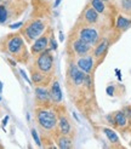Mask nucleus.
<instances>
[{"label": "nucleus", "mask_w": 131, "mask_h": 149, "mask_svg": "<svg viewBox=\"0 0 131 149\" xmlns=\"http://www.w3.org/2000/svg\"><path fill=\"white\" fill-rule=\"evenodd\" d=\"M113 116H114V123L118 127H124V126L128 125V116L125 115L124 111H116Z\"/></svg>", "instance_id": "nucleus-16"}, {"label": "nucleus", "mask_w": 131, "mask_h": 149, "mask_svg": "<svg viewBox=\"0 0 131 149\" xmlns=\"http://www.w3.org/2000/svg\"><path fill=\"white\" fill-rule=\"evenodd\" d=\"M73 116H74V118H75V119H77V121H78V123H79V118H78V115H77V114H75V113H73Z\"/></svg>", "instance_id": "nucleus-34"}, {"label": "nucleus", "mask_w": 131, "mask_h": 149, "mask_svg": "<svg viewBox=\"0 0 131 149\" xmlns=\"http://www.w3.org/2000/svg\"><path fill=\"white\" fill-rule=\"evenodd\" d=\"M131 27V19L126 18L125 16H123V15H119L118 18H116V28L119 29V31L124 32L129 29Z\"/></svg>", "instance_id": "nucleus-14"}, {"label": "nucleus", "mask_w": 131, "mask_h": 149, "mask_svg": "<svg viewBox=\"0 0 131 149\" xmlns=\"http://www.w3.org/2000/svg\"><path fill=\"white\" fill-rule=\"evenodd\" d=\"M87 88H91V78H90V75L89 74H85V78H84V83H83Z\"/></svg>", "instance_id": "nucleus-23"}, {"label": "nucleus", "mask_w": 131, "mask_h": 149, "mask_svg": "<svg viewBox=\"0 0 131 149\" xmlns=\"http://www.w3.org/2000/svg\"><path fill=\"white\" fill-rule=\"evenodd\" d=\"M107 93L109 96H113L114 95V86H108L107 87Z\"/></svg>", "instance_id": "nucleus-27"}, {"label": "nucleus", "mask_w": 131, "mask_h": 149, "mask_svg": "<svg viewBox=\"0 0 131 149\" xmlns=\"http://www.w3.org/2000/svg\"><path fill=\"white\" fill-rule=\"evenodd\" d=\"M91 6H92L98 13L105 12V9H106L105 3L102 1V0H91Z\"/></svg>", "instance_id": "nucleus-19"}, {"label": "nucleus", "mask_w": 131, "mask_h": 149, "mask_svg": "<svg viewBox=\"0 0 131 149\" xmlns=\"http://www.w3.org/2000/svg\"><path fill=\"white\" fill-rule=\"evenodd\" d=\"M103 132H105V135L107 136V138H108V141L111 143H113V144H118L119 143V137H118V135L112 130V129H108V127H105L103 129Z\"/></svg>", "instance_id": "nucleus-17"}, {"label": "nucleus", "mask_w": 131, "mask_h": 149, "mask_svg": "<svg viewBox=\"0 0 131 149\" xmlns=\"http://www.w3.org/2000/svg\"><path fill=\"white\" fill-rule=\"evenodd\" d=\"M115 73H116V75H118V79L121 80V77H120V70L119 69H115Z\"/></svg>", "instance_id": "nucleus-30"}, {"label": "nucleus", "mask_w": 131, "mask_h": 149, "mask_svg": "<svg viewBox=\"0 0 131 149\" xmlns=\"http://www.w3.org/2000/svg\"><path fill=\"white\" fill-rule=\"evenodd\" d=\"M120 4H121V9L124 11L131 13V0H121Z\"/></svg>", "instance_id": "nucleus-21"}, {"label": "nucleus", "mask_w": 131, "mask_h": 149, "mask_svg": "<svg viewBox=\"0 0 131 149\" xmlns=\"http://www.w3.org/2000/svg\"><path fill=\"white\" fill-rule=\"evenodd\" d=\"M108 46H109L108 40H107V39H103V40H102V41L98 44V45L96 46V49H95V51H93V56L96 57V58H98V57H101V56H103V55L106 54V51H107Z\"/></svg>", "instance_id": "nucleus-15"}, {"label": "nucleus", "mask_w": 131, "mask_h": 149, "mask_svg": "<svg viewBox=\"0 0 131 149\" xmlns=\"http://www.w3.org/2000/svg\"><path fill=\"white\" fill-rule=\"evenodd\" d=\"M84 17H85V21L87 22V23H96V22L98 21V12L93 9V7H87V9L85 10V13H84Z\"/></svg>", "instance_id": "nucleus-12"}, {"label": "nucleus", "mask_w": 131, "mask_h": 149, "mask_svg": "<svg viewBox=\"0 0 131 149\" xmlns=\"http://www.w3.org/2000/svg\"><path fill=\"white\" fill-rule=\"evenodd\" d=\"M60 4H61V0H56V1H55V6H58Z\"/></svg>", "instance_id": "nucleus-32"}, {"label": "nucleus", "mask_w": 131, "mask_h": 149, "mask_svg": "<svg viewBox=\"0 0 131 149\" xmlns=\"http://www.w3.org/2000/svg\"><path fill=\"white\" fill-rule=\"evenodd\" d=\"M36 67L41 73H50L54 67V57L51 55V49H45L40 52L36 61Z\"/></svg>", "instance_id": "nucleus-2"}, {"label": "nucleus", "mask_w": 131, "mask_h": 149, "mask_svg": "<svg viewBox=\"0 0 131 149\" xmlns=\"http://www.w3.org/2000/svg\"><path fill=\"white\" fill-rule=\"evenodd\" d=\"M43 79H44V77L41 75L40 73H33V74H32V80H33V83L39 84V83H41V81H43Z\"/></svg>", "instance_id": "nucleus-22"}, {"label": "nucleus", "mask_w": 131, "mask_h": 149, "mask_svg": "<svg viewBox=\"0 0 131 149\" xmlns=\"http://www.w3.org/2000/svg\"><path fill=\"white\" fill-rule=\"evenodd\" d=\"M50 49L51 50H57V41L55 40L54 35H51V38H50Z\"/></svg>", "instance_id": "nucleus-25"}, {"label": "nucleus", "mask_w": 131, "mask_h": 149, "mask_svg": "<svg viewBox=\"0 0 131 149\" xmlns=\"http://www.w3.org/2000/svg\"><path fill=\"white\" fill-rule=\"evenodd\" d=\"M0 148H1V146H0Z\"/></svg>", "instance_id": "nucleus-35"}, {"label": "nucleus", "mask_w": 131, "mask_h": 149, "mask_svg": "<svg viewBox=\"0 0 131 149\" xmlns=\"http://www.w3.org/2000/svg\"><path fill=\"white\" fill-rule=\"evenodd\" d=\"M50 96H51V101L54 103H60L63 98L62 95V90L58 81H54L52 85H51V90H50Z\"/></svg>", "instance_id": "nucleus-10"}, {"label": "nucleus", "mask_w": 131, "mask_h": 149, "mask_svg": "<svg viewBox=\"0 0 131 149\" xmlns=\"http://www.w3.org/2000/svg\"><path fill=\"white\" fill-rule=\"evenodd\" d=\"M45 29V24L41 21H33L31 24H28V27L24 29L26 38L28 40H35L41 35V33Z\"/></svg>", "instance_id": "nucleus-3"}, {"label": "nucleus", "mask_w": 131, "mask_h": 149, "mask_svg": "<svg viewBox=\"0 0 131 149\" xmlns=\"http://www.w3.org/2000/svg\"><path fill=\"white\" fill-rule=\"evenodd\" d=\"M60 40H61V41H63V40H64V36H63V34H62L61 32H60Z\"/></svg>", "instance_id": "nucleus-31"}, {"label": "nucleus", "mask_w": 131, "mask_h": 149, "mask_svg": "<svg viewBox=\"0 0 131 149\" xmlns=\"http://www.w3.org/2000/svg\"><path fill=\"white\" fill-rule=\"evenodd\" d=\"M32 136H33V139H34V142L36 143V146L40 147V138H39V136H38V133H36V130H35V129L32 130Z\"/></svg>", "instance_id": "nucleus-24"}, {"label": "nucleus", "mask_w": 131, "mask_h": 149, "mask_svg": "<svg viewBox=\"0 0 131 149\" xmlns=\"http://www.w3.org/2000/svg\"><path fill=\"white\" fill-rule=\"evenodd\" d=\"M7 121H9V115H6V116L3 119V127H4V129H5V126H6Z\"/></svg>", "instance_id": "nucleus-29"}, {"label": "nucleus", "mask_w": 131, "mask_h": 149, "mask_svg": "<svg viewBox=\"0 0 131 149\" xmlns=\"http://www.w3.org/2000/svg\"><path fill=\"white\" fill-rule=\"evenodd\" d=\"M21 26H22V22H17V23L11 24V26H10V28H11V29H16V28H20Z\"/></svg>", "instance_id": "nucleus-28"}, {"label": "nucleus", "mask_w": 131, "mask_h": 149, "mask_svg": "<svg viewBox=\"0 0 131 149\" xmlns=\"http://www.w3.org/2000/svg\"><path fill=\"white\" fill-rule=\"evenodd\" d=\"M79 39L90 45H95L98 41V32L95 28H83L79 33Z\"/></svg>", "instance_id": "nucleus-4"}, {"label": "nucleus", "mask_w": 131, "mask_h": 149, "mask_svg": "<svg viewBox=\"0 0 131 149\" xmlns=\"http://www.w3.org/2000/svg\"><path fill=\"white\" fill-rule=\"evenodd\" d=\"M49 45V39L47 35H40L38 39H35L33 46H32V52L33 54H40L41 51H44Z\"/></svg>", "instance_id": "nucleus-9"}, {"label": "nucleus", "mask_w": 131, "mask_h": 149, "mask_svg": "<svg viewBox=\"0 0 131 149\" xmlns=\"http://www.w3.org/2000/svg\"><path fill=\"white\" fill-rule=\"evenodd\" d=\"M36 120H38L39 126L45 131H52L56 125L58 124V120L54 111L47 109H38L36 110Z\"/></svg>", "instance_id": "nucleus-1"}, {"label": "nucleus", "mask_w": 131, "mask_h": 149, "mask_svg": "<svg viewBox=\"0 0 131 149\" xmlns=\"http://www.w3.org/2000/svg\"><path fill=\"white\" fill-rule=\"evenodd\" d=\"M24 46V42L20 35H13L7 40V50L12 55H18Z\"/></svg>", "instance_id": "nucleus-5"}, {"label": "nucleus", "mask_w": 131, "mask_h": 149, "mask_svg": "<svg viewBox=\"0 0 131 149\" xmlns=\"http://www.w3.org/2000/svg\"><path fill=\"white\" fill-rule=\"evenodd\" d=\"M77 65L84 73L90 74L93 68V58L91 56H80V58L77 61Z\"/></svg>", "instance_id": "nucleus-7"}, {"label": "nucleus", "mask_w": 131, "mask_h": 149, "mask_svg": "<svg viewBox=\"0 0 131 149\" xmlns=\"http://www.w3.org/2000/svg\"><path fill=\"white\" fill-rule=\"evenodd\" d=\"M7 19V10L5 5H0V23H5Z\"/></svg>", "instance_id": "nucleus-20"}, {"label": "nucleus", "mask_w": 131, "mask_h": 149, "mask_svg": "<svg viewBox=\"0 0 131 149\" xmlns=\"http://www.w3.org/2000/svg\"><path fill=\"white\" fill-rule=\"evenodd\" d=\"M1 92H3V83L0 81V93H1Z\"/></svg>", "instance_id": "nucleus-33"}, {"label": "nucleus", "mask_w": 131, "mask_h": 149, "mask_svg": "<svg viewBox=\"0 0 131 149\" xmlns=\"http://www.w3.org/2000/svg\"><path fill=\"white\" fill-rule=\"evenodd\" d=\"M57 144L61 149H68V148H72V141L67 137V135H63L62 137H60Z\"/></svg>", "instance_id": "nucleus-18"}, {"label": "nucleus", "mask_w": 131, "mask_h": 149, "mask_svg": "<svg viewBox=\"0 0 131 149\" xmlns=\"http://www.w3.org/2000/svg\"><path fill=\"white\" fill-rule=\"evenodd\" d=\"M20 73H21V75H22V77H23V79H24V80L27 81V83H28V84H32V81H31V80H29V79H28V77H27V74H26V72H24L23 69H20Z\"/></svg>", "instance_id": "nucleus-26"}, {"label": "nucleus", "mask_w": 131, "mask_h": 149, "mask_svg": "<svg viewBox=\"0 0 131 149\" xmlns=\"http://www.w3.org/2000/svg\"><path fill=\"white\" fill-rule=\"evenodd\" d=\"M68 74H69L70 80L73 81V84L77 85V86H80L84 83V78H85L86 73H84L77 64H70Z\"/></svg>", "instance_id": "nucleus-6"}, {"label": "nucleus", "mask_w": 131, "mask_h": 149, "mask_svg": "<svg viewBox=\"0 0 131 149\" xmlns=\"http://www.w3.org/2000/svg\"><path fill=\"white\" fill-rule=\"evenodd\" d=\"M58 127H60V131L62 135H69L72 131V126L69 120L66 116H61L60 120H58Z\"/></svg>", "instance_id": "nucleus-13"}, {"label": "nucleus", "mask_w": 131, "mask_h": 149, "mask_svg": "<svg viewBox=\"0 0 131 149\" xmlns=\"http://www.w3.org/2000/svg\"><path fill=\"white\" fill-rule=\"evenodd\" d=\"M73 49H74L75 54L78 56H85V55H87L90 52L91 45L79 39V40H75L74 42H73Z\"/></svg>", "instance_id": "nucleus-8"}, {"label": "nucleus", "mask_w": 131, "mask_h": 149, "mask_svg": "<svg viewBox=\"0 0 131 149\" xmlns=\"http://www.w3.org/2000/svg\"><path fill=\"white\" fill-rule=\"evenodd\" d=\"M35 97L41 103H49L51 101L50 92L46 90L45 87H40V86L35 88Z\"/></svg>", "instance_id": "nucleus-11"}]
</instances>
